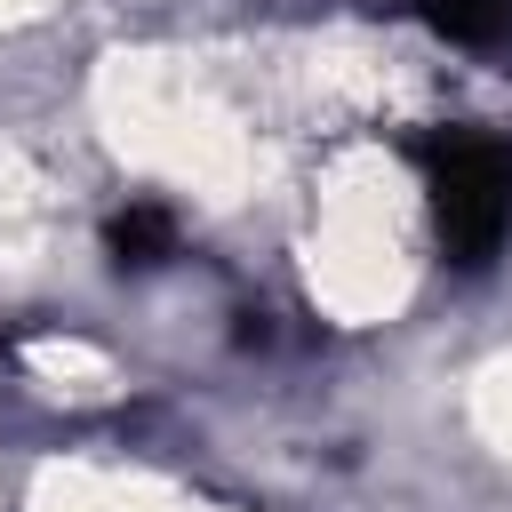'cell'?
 I'll list each match as a JSON object with an SVG mask.
<instances>
[{
  "instance_id": "obj_2",
  "label": "cell",
  "mask_w": 512,
  "mask_h": 512,
  "mask_svg": "<svg viewBox=\"0 0 512 512\" xmlns=\"http://www.w3.org/2000/svg\"><path fill=\"white\" fill-rule=\"evenodd\" d=\"M416 16H424L440 40H456V48H496V40H512V0H416Z\"/></svg>"
},
{
  "instance_id": "obj_3",
  "label": "cell",
  "mask_w": 512,
  "mask_h": 512,
  "mask_svg": "<svg viewBox=\"0 0 512 512\" xmlns=\"http://www.w3.org/2000/svg\"><path fill=\"white\" fill-rule=\"evenodd\" d=\"M104 240H112V256H120V264H160V256L176 248V216H168V208H152V200H128V208L104 224Z\"/></svg>"
},
{
  "instance_id": "obj_1",
  "label": "cell",
  "mask_w": 512,
  "mask_h": 512,
  "mask_svg": "<svg viewBox=\"0 0 512 512\" xmlns=\"http://www.w3.org/2000/svg\"><path fill=\"white\" fill-rule=\"evenodd\" d=\"M416 168H424V208H432L440 256L480 272L512 240V144L488 128H432L416 144Z\"/></svg>"
}]
</instances>
